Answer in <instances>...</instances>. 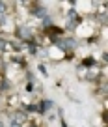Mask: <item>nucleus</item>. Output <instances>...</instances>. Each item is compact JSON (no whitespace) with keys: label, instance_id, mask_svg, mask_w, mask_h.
<instances>
[{"label":"nucleus","instance_id":"obj_5","mask_svg":"<svg viewBox=\"0 0 108 127\" xmlns=\"http://www.w3.org/2000/svg\"><path fill=\"white\" fill-rule=\"evenodd\" d=\"M0 127H2V123H0Z\"/></svg>","mask_w":108,"mask_h":127},{"label":"nucleus","instance_id":"obj_2","mask_svg":"<svg viewBox=\"0 0 108 127\" xmlns=\"http://www.w3.org/2000/svg\"><path fill=\"white\" fill-rule=\"evenodd\" d=\"M19 36L24 37V39H28V37H30V30H28V28H21V30H19Z\"/></svg>","mask_w":108,"mask_h":127},{"label":"nucleus","instance_id":"obj_4","mask_svg":"<svg viewBox=\"0 0 108 127\" xmlns=\"http://www.w3.org/2000/svg\"><path fill=\"white\" fill-rule=\"evenodd\" d=\"M9 127H21V125H19V123H17V122H13V123H11V125H9Z\"/></svg>","mask_w":108,"mask_h":127},{"label":"nucleus","instance_id":"obj_3","mask_svg":"<svg viewBox=\"0 0 108 127\" xmlns=\"http://www.w3.org/2000/svg\"><path fill=\"white\" fill-rule=\"evenodd\" d=\"M48 108H52V101H45L43 103V110H48Z\"/></svg>","mask_w":108,"mask_h":127},{"label":"nucleus","instance_id":"obj_1","mask_svg":"<svg viewBox=\"0 0 108 127\" xmlns=\"http://www.w3.org/2000/svg\"><path fill=\"white\" fill-rule=\"evenodd\" d=\"M60 47L64 49V51H65V49H67V51H71V49H75V41H73V39H64V41L60 43Z\"/></svg>","mask_w":108,"mask_h":127}]
</instances>
